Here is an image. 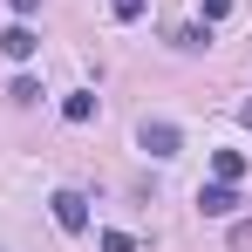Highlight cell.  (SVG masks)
Instances as JSON below:
<instances>
[{"mask_svg":"<svg viewBox=\"0 0 252 252\" xmlns=\"http://www.w3.org/2000/svg\"><path fill=\"white\" fill-rule=\"evenodd\" d=\"M62 116H68V123H89V116H95V95H89V89L62 95Z\"/></svg>","mask_w":252,"mask_h":252,"instance_id":"cell-5","label":"cell"},{"mask_svg":"<svg viewBox=\"0 0 252 252\" xmlns=\"http://www.w3.org/2000/svg\"><path fill=\"white\" fill-rule=\"evenodd\" d=\"M211 170H218V184H239V177H246V157H239V150H218Z\"/></svg>","mask_w":252,"mask_h":252,"instance_id":"cell-6","label":"cell"},{"mask_svg":"<svg viewBox=\"0 0 252 252\" xmlns=\"http://www.w3.org/2000/svg\"><path fill=\"white\" fill-rule=\"evenodd\" d=\"M198 211H205V218H232V211H239V191H232V184H205V191H198Z\"/></svg>","mask_w":252,"mask_h":252,"instance_id":"cell-4","label":"cell"},{"mask_svg":"<svg viewBox=\"0 0 252 252\" xmlns=\"http://www.w3.org/2000/svg\"><path fill=\"white\" fill-rule=\"evenodd\" d=\"M225 14H232V0H205V28H218Z\"/></svg>","mask_w":252,"mask_h":252,"instance_id":"cell-11","label":"cell"},{"mask_svg":"<svg viewBox=\"0 0 252 252\" xmlns=\"http://www.w3.org/2000/svg\"><path fill=\"white\" fill-rule=\"evenodd\" d=\"M7 95H14V102H41V82H34V75H21V82L7 89Z\"/></svg>","mask_w":252,"mask_h":252,"instance_id":"cell-8","label":"cell"},{"mask_svg":"<svg viewBox=\"0 0 252 252\" xmlns=\"http://www.w3.org/2000/svg\"><path fill=\"white\" fill-rule=\"evenodd\" d=\"M136 143H143L150 157H177V150H184V136H177V123H143V129H136Z\"/></svg>","mask_w":252,"mask_h":252,"instance_id":"cell-2","label":"cell"},{"mask_svg":"<svg viewBox=\"0 0 252 252\" xmlns=\"http://www.w3.org/2000/svg\"><path fill=\"white\" fill-rule=\"evenodd\" d=\"M143 7H150V0H109V14H116V21H136Z\"/></svg>","mask_w":252,"mask_h":252,"instance_id":"cell-9","label":"cell"},{"mask_svg":"<svg viewBox=\"0 0 252 252\" xmlns=\"http://www.w3.org/2000/svg\"><path fill=\"white\" fill-rule=\"evenodd\" d=\"M102 252H136V239L129 232H102Z\"/></svg>","mask_w":252,"mask_h":252,"instance_id":"cell-10","label":"cell"},{"mask_svg":"<svg viewBox=\"0 0 252 252\" xmlns=\"http://www.w3.org/2000/svg\"><path fill=\"white\" fill-rule=\"evenodd\" d=\"M177 48H184V55H198V48H211V28H205V21H198V28H177Z\"/></svg>","mask_w":252,"mask_h":252,"instance_id":"cell-7","label":"cell"},{"mask_svg":"<svg viewBox=\"0 0 252 252\" xmlns=\"http://www.w3.org/2000/svg\"><path fill=\"white\" fill-rule=\"evenodd\" d=\"M7 7H14V14H21V21H28V14H34V7H41V0H7Z\"/></svg>","mask_w":252,"mask_h":252,"instance_id":"cell-12","label":"cell"},{"mask_svg":"<svg viewBox=\"0 0 252 252\" xmlns=\"http://www.w3.org/2000/svg\"><path fill=\"white\" fill-rule=\"evenodd\" d=\"M48 205H55V225H62V232H89V198L82 191H55Z\"/></svg>","mask_w":252,"mask_h":252,"instance_id":"cell-1","label":"cell"},{"mask_svg":"<svg viewBox=\"0 0 252 252\" xmlns=\"http://www.w3.org/2000/svg\"><path fill=\"white\" fill-rule=\"evenodd\" d=\"M239 116H246V129H252V102H246V109H239Z\"/></svg>","mask_w":252,"mask_h":252,"instance_id":"cell-13","label":"cell"},{"mask_svg":"<svg viewBox=\"0 0 252 252\" xmlns=\"http://www.w3.org/2000/svg\"><path fill=\"white\" fill-rule=\"evenodd\" d=\"M34 48H41V34H34V28H28V21H14V28H7V34H0V55H7V62H28V55H34Z\"/></svg>","mask_w":252,"mask_h":252,"instance_id":"cell-3","label":"cell"}]
</instances>
